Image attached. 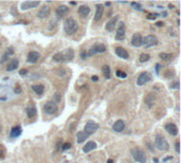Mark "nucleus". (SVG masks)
Segmentation results:
<instances>
[{
	"mask_svg": "<svg viewBox=\"0 0 181 163\" xmlns=\"http://www.w3.org/2000/svg\"><path fill=\"white\" fill-rule=\"evenodd\" d=\"M40 58V54L36 51H31V52L28 53V56H26V62H31V64H35L39 60Z\"/></svg>",
	"mask_w": 181,
	"mask_h": 163,
	"instance_id": "nucleus-12",
	"label": "nucleus"
},
{
	"mask_svg": "<svg viewBox=\"0 0 181 163\" xmlns=\"http://www.w3.org/2000/svg\"><path fill=\"white\" fill-rule=\"evenodd\" d=\"M156 26H159V28H161V26H164V23L162 22V21H157V22H156Z\"/></svg>",
	"mask_w": 181,
	"mask_h": 163,
	"instance_id": "nucleus-42",
	"label": "nucleus"
},
{
	"mask_svg": "<svg viewBox=\"0 0 181 163\" xmlns=\"http://www.w3.org/2000/svg\"><path fill=\"white\" fill-rule=\"evenodd\" d=\"M115 75H117L118 77H120V78H126V77H127V74H126L124 71H122V70H117V72H115Z\"/></svg>",
	"mask_w": 181,
	"mask_h": 163,
	"instance_id": "nucleus-32",
	"label": "nucleus"
},
{
	"mask_svg": "<svg viewBox=\"0 0 181 163\" xmlns=\"http://www.w3.org/2000/svg\"><path fill=\"white\" fill-rule=\"evenodd\" d=\"M149 58H150V55H149V54H147V53H142L139 59H140L141 62H146L149 60Z\"/></svg>",
	"mask_w": 181,
	"mask_h": 163,
	"instance_id": "nucleus-31",
	"label": "nucleus"
},
{
	"mask_svg": "<svg viewBox=\"0 0 181 163\" xmlns=\"http://www.w3.org/2000/svg\"><path fill=\"white\" fill-rule=\"evenodd\" d=\"M21 132H22V129H21L20 126H14V127L11 129L10 134L12 138H17L18 136L21 134Z\"/></svg>",
	"mask_w": 181,
	"mask_h": 163,
	"instance_id": "nucleus-25",
	"label": "nucleus"
},
{
	"mask_svg": "<svg viewBox=\"0 0 181 163\" xmlns=\"http://www.w3.org/2000/svg\"><path fill=\"white\" fill-rule=\"evenodd\" d=\"M103 14H104V5L101 3L96 5V14H94V21H100L102 19Z\"/></svg>",
	"mask_w": 181,
	"mask_h": 163,
	"instance_id": "nucleus-14",
	"label": "nucleus"
},
{
	"mask_svg": "<svg viewBox=\"0 0 181 163\" xmlns=\"http://www.w3.org/2000/svg\"><path fill=\"white\" fill-rule=\"evenodd\" d=\"M150 79H152V74L149 72H143V73L139 75L138 79H137V85L143 86L145 84H147Z\"/></svg>",
	"mask_w": 181,
	"mask_h": 163,
	"instance_id": "nucleus-9",
	"label": "nucleus"
},
{
	"mask_svg": "<svg viewBox=\"0 0 181 163\" xmlns=\"http://www.w3.org/2000/svg\"><path fill=\"white\" fill-rule=\"evenodd\" d=\"M154 162H155V163H158V160H157V159L155 158V159H154Z\"/></svg>",
	"mask_w": 181,
	"mask_h": 163,
	"instance_id": "nucleus-48",
	"label": "nucleus"
},
{
	"mask_svg": "<svg viewBox=\"0 0 181 163\" xmlns=\"http://www.w3.org/2000/svg\"><path fill=\"white\" fill-rule=\"evenodd\" d=\"M112 129L115 131V132H122L124 129H125V123L124 121L122 120H118L115 121L113 125H112Z\"/></svg>",
	"mask_w": 181,
	"mask_h": 163,
	"instance_id": "nucleus-16",
	"label": "nucleus"
},
{
	"mask_svg": "<svg viewBox=\"0 0 181 163\" xmlns=\"http://www.w3.org/2000/svg\"><path fill=\"white\" fill-rule=\"evenodd\" d=\"M107 163H115V161H113L112 159H109L108 161H107Z\"/></svg>",
	"mask_w": 181,
	"mask_h": 163,
	"instance_id": "nucleus-46",
	"label": "nucleus"
},
{
	"mask_svg": "<svg viewBox=\"0 0 181 163\" xmlns=\"http://www.w3.org/2000/svg\"><path fill=\"white\" fill-rule=\"evenodd\" d=\"M130 5H132L135 10H138V11H142V5L139 2H132L130 3Z\"/></svg>",
	"mask_w": 181,
	"mask_h": 163,
	"instance_id": "nucleus-34",
	"label": "nucleus"
},
{
	"mask_svg": "<svg viewBox=\"0 0 181 163\" xmlns=\"http://www.w3.org/2000/svg\"><path fill=\"white\" fill-rule=\"evenodd\" d=\"M175 149H176V153H180V142L179 141H177L176 144H175Z\"/></svg>",
	"mask_w": 181,
	"mask_h": 163,
	"instance_id": "nucleus-37",
	"label": "nucleus"
},
{
	"mask_svg": "<svg viewBox=\"0 0 181 163\" xmlns=\"http://www.w3.org/2000/svg\"><path fill=\"white\" fill-rule=\"evenodd\" d=\"M74 58V51L71 48L64 50L63 52H58L53 55V60L57 62H68Z\"/></svg>",
	"mask_w": 181,
	"mask_h": 163,
	"instance_id": "nucleus-1",
	"label": "nucleus"
},
{
	"mask_svg": "<svg viewBox=\"0 0 181 163\" xmlns=\"http://www.w3.org/2000/svg\"><path fill=\"white\" fill-rule=\"evenodd\" d=\"M158 149L160 150H167L169 148L168 142L166 141L162 134H156L155 136V144H154Z\"/></svg>",
	"mask_w": 181,
	"mask_h": 163,
	"instance_id": "nucleus-4",
	"label": "nucleus"
},
{
	"mask_svg": "<svg viewBox=\"0 0 181 163\" xmlns=\"http://www.w3.org/2000/svg\"><path fill=\"white\" fill-rule=\"evenodd\" d=\"M64 29L68 35H72L79 30V23L73 17H68L64 22Z\"/></svg>",
	"mask_w": 181,
	"mask_h": 163,
	"instance_id": "nucleus-2",
	"label": "nucleus"
},
{
	"mask_svg": "<svg viewBox=\"0 0 181 163\" xmlns=\"http://www.w3.org/2000/svg\"><path fill=\"white\" fill-rule=\"evenodd\" d=\"M96 143L94 141H89L88 143L85 144L84 147H83V151L84 153H90L91 150L96 149Z\"/></svg>",
	"mask_w": 181,
	"mask_h": 163,
	"instance_id": "nucleus-22",
	"label": "nucleus"
},
{
	"mask_svg": "<svg viewBox=\"0 0 181 163\" xmlns=\"http://www.w3.org/2000/svg\"><path fill=\"white\" fill-rule=\"evenodd\" d=\"M3 157H4V153L2 150H0V158H3Z\"/></svg>",
	"mask_w": 181,
	"mask_h": 163,
	"instance_id": "nucleus-45",
	"label": "nucleus"
},
{
	"mask_svg": "<svg viewBox=\"0 0 181 163\" xmlns=\"http://www.w3.org/2000/svg\"><path fill=\"white\" fill-rule=\"evenodd\" d=\"M157 17H158V14H156V13H149V14H147V19L154 20V19H156Z\"/></svg>",
	"mask_w": 181,
	"mask_h": 163,
	"instance_id": "nucleus-36",
	"label": "nucleus"
},
{
	"mask_svg": "<svg viewBox=\"0 0 181 163\" xmlns=\"http://www.w3.org/2000/svg\"><path fill=\"white\" fill-rule=\"evenodd\" d=\"M87 138H88V136L84 132V131H79V134H77V139H76V141H77V143H83V142H85L86 140H87Z\"/></svg>",
	"mask_w": 181,
	"mask_h": 163,
	"instance_id": "nucleus-27",
	"label": "nucleus"
},
{
	"mask_svg": "<svg viewBox=\"0 0 181 163\" xmlns=\"http://www.w3.org/2000/svg\"><path fill=\"white\" fill-rule=\"evenodd\" d=\"M132 156L135 161L139 163H146L147 162V156L145 153L144 150L140 149V148H134L132 150Z\"/></svg>",
	"mask_w": 181,
	"mask_h": 163,
	"instance_id": "nucleus-3",
	"label": "nucleus"
},
{
	"mask_svg": "<svg viewBox=\"0 0 181 163\" xmlns=\"http://www.w3.org/2000/svg\"><path fill=\"white\" fill-rule=\"evenodd\" d=\"M91 78H92V81H93V82H96V81H98V79H99V77H98L96 75H93V76H92Z\"/></svg>",
	"mask_w": 181,
	"mask_h": 163,
	"instance_id": "nucleus-44",
	"label": "nucleus"
},
{
	"mask_svg": "<svg viewBox=\"0 0 181 163\" xmlns=\"http://www.w3.org/2000/svg\"><path fill=\"white\" fill-rule=\"evenodd\" d=\"M51 14V7H48V5H43L41 9H39L38 13H37V17L40 18V19H43V18H48Z\"/></svg>",
	"mask_w": 181,
	"mask_h": 163,
	"instance_id": "nucleus-11",
	"label": "nucleus"
},
{
	"mask_svg": "<svg viewBox=\"0 0 181 163\" xmlns=\"http://www.w3.org/2000/svg\"><path fill=\"white\" fill-rule=\"evenodd\" d=\"M98 129H99V124H98V123L93 122V121H88V122L86 123L85 127H84V132L89 137V136H91V134H94Z\"/></svg>",
	"mask_w": 181,
	"mask_h": 163,
	"instance_id": "nucleus-5",
	"label": "nucleus"
},
{
	"mask_svg": "<svg viewBox=\"0 0 181 163\" xmlns=\"http://www.w3.org/2000/svg\"><path fill=\"white\" fill-rule=\"evenodd\" d=\"M26 72H28V70H26V69H22V70H20L19 74L20 75H24V74H26Z\"/></svg>",
	"mask_w": 181,
	"mask_h": 163,
	"instance_id": "nucleus-43",
	"label": "nucleus"
},
{
	"mask_svg": "<svg viewBox=\"0 0 181 163\" xmlns=\"http://www.w3.org/2000/svg\"><path fill=\"white\" fill-rule=\"evenodd\" d=\"M144 102H145V105H146L147 107L152 108L153 106H154V104H155V102H156L155 94H154V93H149V94H147L146 96H145Z\"/></svg>",
	"mask_w": 181,
	"mask_h": 163,
	"instance_id": "nucleus-20",
	"label": "nucleus"
},
{
	"mask_svg": "<svg viewBox=\"0 0 181 163\" xmlns=\"http://www.w3.org/2000/svg\"><path fill=\"white\" fill-rule=\"evenodd\" d=\"M110 4H111V3H110V2H106V3H105V5H106V7H109V5H110Z\"/></svg>",
	"mask_w": 181,
	"mask_h": 163,
	"instance_id": "nucleus-47",
	"label": "nucleus"
},
{
	"mask_svg": "<svg viewBox=\"0 0 181 163\" xmlns=\"http://www.w3.org/2000/svg\"><path fill=\"white\" fill-rule=\"evenodd\" d=\"M60 98H62V96H60V94L59 93H54V95H53V103H55V104H57V103H59L60 102Z\"/></svg>",
	"mask_w": 181,
	"mask_h": 163,
	"instance_id": "nucleus-33",
	"label": "nucleus"
},
{
	"mask_svg": "<svg viewBox=\"0 0 181 163\" xmlns=\"http://www.w3.org/2000/svg\"><path fill=\"white\" fill-rule=\"evenodd\" d=\"M18 66H19V62H18V59L13 58L10 62V64L7 65V71H15V70L18 68Z\"/></svg>",
	"mask_w": 181,
	"mask_h": 163,
	"instance_id": "nucleus-24",
	"label": "nucleus"
},
{
	"mask_svg": "<svg viewBox=\"0 0 181 163\" xmlns=\"http://www.w3.org/2000/svg\"><path fill=\"white\" fill-rule=\"evenodd\" d=\"M57 110H58V106H57V104L53 103L52 101L47 102L46 104H45V106H43V111H45L47 114H50V115L56 113Z\"/></svg>",
	"mask_w": 181,
	"mask_h": 163,
	"instance_id": "nucleus-8",
	"label": "nucleus"
},
{
	"mask_svg": "<svg viewBox=\"0 0 181 163\" xmlns=\"http://www.w3.org/2000/svg\"><path fill=\"white\" fill-rule=\"evenodd\" d=\"M115 54H117L119 57H121V58L123 59H127L129 57L128 52H127L124 48H122V47H117V48H115Z\"/></svg>",
	"mask_w": 181,
	"mask_h": 163,
	"instance_id": "nucleus-21",
	"label": "nucleus"
},
{
	"mask_svg": "<svg viewBox=\"0 0 181 163\" xmlns=\"http://www.w3.org/2000/svg\"><path fill=\"white\" fill-rule=\"evenodd\" d=\"M126 34V28L124 22H121L119 24L118 29H117V34H115V39L117 40H124L125 39Z\"/></svg>",
	"mask_w": 181,
	"mask_h": 163,
	"instance_id": "nucleus-10",
	"label": "nucleus"
},
{
	"mask_svg": "<svg viewBox=\"0 0 181 163\" xmlns=\"http://www.w3.org/2000/svg\"><path fill=\"white\" fill-rule=\"evenodd\" d=\"M164 128L171 136H177L178 134V127L174 123H168V124L165 125Z\"/></svg>",
	"mask_w": 181,
	"mask_h": 163,
	"instance_id": "nucleus-19",
	"label": "nucleus"
},
{
	"mask_svg": "<svg viewBox=\"0 0 181 163\" xmlns=\"http://www.w3.org/2000/svg\"><path fill=\"white\" fill-rule=\"evenodd\" d=\"M171 88H173V89L179 88V82H175V83H172V84H171Z\"/></svg>",
	"mask_w": 181,
	"mask_h": 163,
	"instance_id": "nucleus-39",
	"label": "nucleus"
},
{
	"mask_svg": "<svg viewBox=\"0 0 181 163\" xmlns=\"http://www.w3.org/2000/svg\"><path fill=\"white\" fill-rule=\"evenodd\" d=\"M69 148H71V144L70 143H65L63 144V146H62V149L63 150H67V149H69Z\"/></svg>",
	"mask_w": 181,
	"mask_h": 163,
	"instance_id": "nucleus-38",
	"label": "nucleus"
},
{
	"mask_svg": "<svg viewBox=\"0 0 181 163\" xmlns=\"http://www.w3.org/2000/svg\"><path fill=\"white\" fill-rule=\"evenodd\" d=\"M119 20V16L117 15V16H113L111 18V19L109 20L108 22L106 23V30L108 31V32H112L113 30H115V26H117V22H118Z\"/></svg>",
	"mask_w": 181,
	"mask_h": 163,
	"instance_id": "nucleus-17",
	"label": "nucleus"
},
{
	"mask_svg": "<svg viewBox=\"0 0 181 163\" xmlns=\"http://www.w3.org/2000/svg\"><path fill=\"white\" fill-rule=\"evenodd\" d=\"M40 4L39 1H26L21 4V10L22 11H26L30 10V9H34V7H38Z\"/></svg>",
	"mask_w": 181,
	"mask_h": 163,
	"instance_id": "nucleus-15",
	"label": "nucleus"
},
{
	"mask_svg": "<svg viewBox=\"0 0 181 163\" xmlns=\"http://www.w3.org/2000/svg\"><path fill=\"white\" fill-rule=\"evenodd\" d=\"M36 113H37L36 108L33 107V106L26 108V115H28L29 117H34L35 115H36Z\"/></svg>",
	"mask_w": 181,
	"mask_h": 163,
	"instance_id": "nucleus-28",
	"label": "nucleus"
},
{
	"mask_svg": "<svg viewBox=\"0 0 181 163\" xmlns=\"http://www.w3.org/2000/svg\"><path fill=\"white\" fill-rule=\"evenodd\" d=\"M79 15L82 18H86V17L89 16V14H90V12H91V9L88 7V5H81V7H79Z\"/></svg>",
	"mask_w": 181,
	"mask_h": 163,
	"instance_id": "nucleus-18",
	"label": "nucleus"
},
{
	"mask_svg": "<svg viewBox=\"0 0 181 163\" xmlns=\"http://www.w3.org/2000/svg\"><path fill=\"white\" fill-rule=\"evenodd\" d=\"M68 12H69V9H68V7H66V5H59V7L56 9V15H57L59 18H60V17H64Z\"/></svg>",
	"mask_w": 181,
	"mask_h": 163,
	"instance_id": "nucleus-23",
	"label": "nucleus"
},
{
	"mask_svg": "<svg viewBox=\"0 0 181 163\" xmlns=\"http://www.w3.org/2000/svg\"><path fill=\"white\" fill-rule=\"evenodd\" d=\"M160 68H161V65H160V64H156V72H157V73H159Z\"/></svg>",
	"mask_w": 181,
	"mask_h": 163,
	"instance_id": "nucleus-41",
	"label": "nucleus"
},
{
	"mask_svg": "<svg viewBox=\"0 0 181 163\" xmlns=\"http://www.w3.org/2000/svg\"><path fill=\"white\" fill-rule=\"evenodd\" d=\"M159 56H160V58L162 60H165V62H168V60H171L173 58V54H169V53H160Z\"/></svg>",
	"mask_w": 181,
	"mask_h": 163,
	"instance_id": "nucleus-30",
	"label": "nucleus"
},
{
	"mask_svg": "<svg viewBox=\"0 0 181 163\" xmlns=\"http://www.w3.org/2000/svg\"><path fill=\"white\" fill-rule=\"evenodd\" d=\"M20 92H21V88L19 87V85H17L16 87H15V93H17V94H19Z\"/></svg>",
	"mask_w": 181,
	"mask_h": 163,
	"instance_id": "nucleus-40",
	"label": "nucleus"
},
{
	"mask_svg": "<svg viewBox=\"0 0 181 163\" xmlns=\"http://www.w3.org/2000/svg\"><path fill=\"white\" fill-rule=\"evenodd\" d=\"M9 57H10V55L7 54V52L4 53V55L1 56V58H0V64H3V62H5L9 59Z\"/></svg>",
	"mask_w": 181,
	"mask_h": 163,
	"instance_id": "nucleus-35",
	"label": "nucleus"
},
{
	"mask_svg": "<svg viewBox=\"0 0 181 163\" xmlns=\"http://www.w3.org/2000/svg\"><path fill=\"white\" fill-rule=\"evenodd\" d=\"M158 43V39L155 35H147L143 37V41H142V46H144L146 49L147 48H152Z\"/></svg>",
	"mask_w": 181,
	"mask_h": 163,
	"instance_id": "nucleus-7",
	"label": "nucleus"
},
{
	"mask_svg": "<svg viewBox=\"0 0 181 163\" xmlns=\"http://www.w3.org/2000/svg\"><path fill=\"white\" fill-rule=\"evenodd\" d=\"M143 41V36L140 33H135L132 37V45L134 47H141Z\"/></svg>",
	"mask_w": 181,
	"mask_h": 163,
	"instance_id": "nucleus-13",
	"label": "nucleus"
},
{
	"mask_svg": "<svg viewBox=\"0 0 181 163\" xmlns=\"http://www.w3.org/2000/svg\"><path fill=\"white\" fill-rule=\"evenodd\" d=\"M32 89H33V91L38 95H41L45 91V87L43 85H33L32 86Z\"/></svg>",
	"mask_w": 181,
	"mask_h": 163,
	"instance_id": "nucleus-26",
	"label": "nucleus"
},
{
	"mask_svg": "<svg viewBox=\"0 0 181 163\" xmlns=\"http://www.w3.org/2000/svg\"><path fill=\"white\" fill-rule=\"evenodd\" d=\"M106 52V47L103 43H96L94 46H92L89 51H87V56H92L94 54H100V53Z\"/></svg>",
	"mask_w": 181,
	"mask_h": 163,
	"instance_id": "nucleus-6",
	"label": "nucleus"
},
{
	"mask_svg": "<svg viewBox=\"0 0 181 163\" xmlns=\"http://www.w3.org/2000/svg\"><path fill=\"white\" fill-rule=\"evenodd\" d=\"M102 71H103V74H104V77L107 78V79H109V78H110V74H111V71H110L109 66H107V65L103 66Z\"/></svg>",
	"mask_w": 181,
	"mask_h": 163,
	"instance_id": "nucleus-29",
	"label": "nucleus"
}]
</instances>
